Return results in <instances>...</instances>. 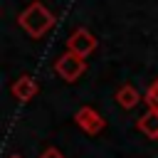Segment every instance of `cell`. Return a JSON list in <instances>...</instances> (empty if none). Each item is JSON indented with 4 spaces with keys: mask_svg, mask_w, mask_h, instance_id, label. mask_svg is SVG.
Listing matches in <instances>:
<instances>
[{
    "mask_svg": "<svg viewBox=\"0 0 158 158\" xmlns=\"http://www.w3.org/2000/svg\"><path fill=\"white\" fill-rule=\"evenodd\" d=\"M96 49V37L89 32V30H84V27H79V30H74L72 35H69V40H67V52H72V54H77V57H89L91 52Z\"/></svg>",
    "mask_w": 158,
    "mask_h": 158,
    "instance_id": "obj_3",
    "label": "cell"
},
{
    "mask_svg": "<svg viewBox=\"0 0 158 158\" xmlns=\"http://www.w3.org/2000/svg\"><path fill=\"white\" fill-rule=\"evenodd\" d=\"M17 22H20V27L30 35V37H42V35H47L49 30H52V25H54V15L42 5V2H30L22 12H20V17H17Z\"/></svg>",
    "mask_w": 158,
    "mask_h": 158,
    "instance_id": "obj_1",
    "label": "cell"
},
{
    "mask_svg": "<svg viewBox=\"0 0 158 158\" xmlns=\"http://www.w3.org/2000/svg\"><path fill=\"white\" fill-rule=\"evenodd\" d=\"M74 121H77V126L81 128V131H86V133H101L104 131V126H106V121L101 118V114L99 111H94L91 106H81L77 114H74Z\"/></svg>",
    "mask_w": 158,
    "mask_h": 158,
    "instance_id": "obj_4",
    "label": "cell"
},
{
    "mask_svg": "<svg viewBox=\"0 0 158 158\" xmlns=\"http://www.w3.org/2000/svg\"><path fill=\"white\" fill-rule=\"evenodd\" d=\"M10 158H20V156H10Z\"/></svg>",
    "mask_w": 158,
    "mask_h": 158,
    "instance_id": "obj_10",
    "label": "cell"
},
{
    "mask_svg": "<svg viewBox=\"0 0 158 158\" xmlns=\"http://www.w3.org/2000/svg\"><path fill=\"white\" fill-rule=\"evenodd\" d=\"M40 158H64V156H62V153H59L57 148H52V146H49V148H47V151H44V153H42Z\"/></svg>",
    "mask_w": 158,
    "mask_h": 158,
    "instance_id": "obj_9",
    "label": "cell"
},
{
    "mask_svg": "<svg viewBox=\"0 0 158 158\" xmlns=\"http://www.w3.org/2000/svg\"><path fill=\"white\" fill-rule=\"evenodd\" d=\"M138 101H141V94H138L136 86L123 84V86L116 89V104H118V106H123V109H133V106H138Z\"/></svg>",
    "mask_w": 158,
    "mask_h": 158,
    "instance_id": "obj_6",
    "label": "cell"
},
{
    "mask_svg": "<svg viewBox=\"0 0 158 158\" xmlns=\"http://www.w3.org/2000/svg\"><path fill=\"white\" fill-rule=\"evenodd\" d=\"M37 81L32 79V77H20V79H15L12 81V86H10V91H12V96L17 99V101H30V99H35V94H37Z\"/></svg>",
    "mask_w": 158,
    "mask_h": 158,
    "instance_id": "obj_5",
    "label": "cell"
},
{
    "mask_svg": "<svg viewBox=\"0 0 158 158\" xmlns=\"http://www.w3.org/2000/svg\"><path fill=\"white\" fill-rule=\"evenodd\" d=\"M146 101H148V106L151 109H156L158 111V79L156 81H151V86L146 89V96H143Z\"/></svg>",
    "mask_w": 158,
    "mask_h": 158,
    "instance_id": "obj_8",
    "label": "cell"
},
{
    "mask_svg": "<svg viewBox=\"0 0 158 158\" xmlns=\"http://www.w3.org/2000/svg\"><path fill=\"white\" fill-rule=\"evenodd\" d=\"M138 131L148 138H158V111L148 109L141 118H138Z\"/></svg>",
    "mask_w": 158,
    "mask_h": 158,
    "instance_id": "obj_7",
    "label": "cell"
},
{
    "mask_svg": "<svg viewBox=\"0 0 158 158\" xmlns=\"http://www.w3.org/2000/svg\"><path fill=\"white\" fill-rule=\"evenodd\" d=\"M54 72L64 79V81H77L84 72H86V62L72 52H64L57 62H54Z\"/></svg>",
    "mask_w": 158,
    "mask_h": 158,
    "instance_id": "obj_2",
    "label": "cell"
}]
</instances>
